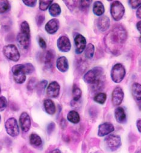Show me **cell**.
I'll list each match as a JSON object with an SVG mask.
<instances>
[{"mask_svg": "<svg viewBox=\"0 0 141 153\" xmlns=\"http://www.w3.org/2000/svg\"><path fill=\"white\" fill-rule=\"evenodd\" d=\"M74 42L76 45V53L77 54H82L86 47V39L82 34L76 35L74 38Z\"/></svg>", "mask_w": 141, "mask_h": 153, "instance_id": "cell-11", "label": "cell"}, {"mask_svg": "<svg viewBox=\"0 0 141 153\" xmlns=\"http://www.w3.org/2000/svg\"><path fill=\"white\" fill-rule=\"evenodd\" d=\"M131 94L133 98L137 101H141V85L134 83L131 86Z\"/></svg>", "mask_w": 141, "mask_h": 153, "instance_id": "cell-21", "label": "cell"}, {"mask_svg": "<svg viewBox=\"0 0 141 153\" xmlns=\"http://www.w3.org/2000/svg\"><path fill=\"white\" fill-rule=\"evenodd\" d=\"M0 121H1V116H0Z\"/></svg>", "mask_w": 141, "mask_h": 153, "instance_id": "cell-50", "label": "cell"}, {"mask_svg": "<svg viewBox=\"0 0 141 153\" xmlns=\"http://www.w3.org/2000/svg\"><path fill=\"white\" fill-rule=\"evenodd\" d=\"M105 12V9L103 4L99 1H96L94 3L93 6V13L98 16H102Z\"/></svg>", "mask_w": 141, "mask_h": 153, "instance_id": "cell-22", "label": "cell"}, {"mask_svg": "<svg viewBox=\"0 0 141 153\" xmlns=\"http://www.w3.org/2000/svg\"><path fill=\"white\" fill-rule=\"evenodd\" d=\"M19 124L22 130L24 132L29 131L31 127V119L29 114L26 113H22L19 117Z\"/></svg>", "mask_w": 141, "mask_h": 153, "instance_id": "cell-14", "label": "cell"}, {"mask_svg": "<svg viewBox=\"0 0 141 153\" xmlns=\"http://www.w3.org/2000/svg\"><path fill=\"white\" fill-rule=\"evenodd\" d=\"M59 21L57 19H52L50 20L45 25L46 31L50 34H55L59 30Z\"/></svg>", "mask_w": 141, "mask_h": 153, "instance_id": "cell-16", "label": "cell"}, {"mask_svg": "<svg viewBox=\"0 0 141 153\" xmlns=\"http://www.w3.org/2000/svg\"><path fill=\"white\" fill-rule=\"evenodd\" d=\"M136 27L137 30L139 31V32L141 34V21H139L137 24H136Z\"/></svg>", "mask_w": 141, "mask_h": 153, "instance_id": "cell-45", "label": "cell"}, {"mask_svg": "<svg viewBox=\"0 0 141 153\" xmlns=\"http://www.w3.org/2000/svg\"><path fill=\"white\" fill-rule=\"evenodd\" d=\"M60 89L59 84L57 82H53L47 87V94L50 98H57L59 95Z\"/></svg>", "mask_w": 141, "mask_h": 153, "instance_id": "cell-15", "label": "cell"}, {"mask_svg": "<svg viewBox=\"0 0 141 153\" xmlns=\"http://www.w3.org/2000/svg\"><path fill=\"white\" fill-rule=\"evenodd\" d=\"M47 85H48V82H47V81H46V80L41 81L39 83H38V86H37L38 94H41L44 93V90L45 89V88H46Z\"/></svg>", "mask_w": 141, "mask_h": 153, "instance_id": "cell-33", "label": "cell"}, {"mask_svg": "<svg viewBox=\"0 0 141 153\" xmlns=\"http://www.w3.org/2000/svg\"><path fill=\"white\" fill-rule=\"evenodd\" d=\"M0 94H1V88H0Z\"/></svg>", "mask_w": 141, "mask_h": 153, "instance_id": "cell-49", "label": "cell"}, {"mask_svg": "<svg viewBox=\"0 0 141 153\" xmlns=\"http://www.w3.org/2000/svg\"><path fill=\"white\" fill-rule=\"evenodd\" d=\"M7 105V101L4 97H0V111H2L6 109Z\"/></svg>", "mask_w": 141, "mask_h": 153, "instance_id": "cell-36", "label": "cell"}, {"mask_svg": "<svg viewBox=\"0 0 141 153\" xmlns=\"http://www.w3.org/2000/svg\"><path fill=\"white\" fill-rule=\"evenodd\" d=\"M115 117L117 121L120 124H124L127 121V115L124 109L121 107H118L115 109Z\"/></svg>", "mask_w": 141, "mask_h": 153, "instance_id": "cell-18", "label": "cell"}, {"mask_svg": "<svg viewBox=\"0 0 141 153\" xmlns=\"http://www.w3.org/2000/svg\"><path fill=\"white\" fill-rule=\"evenodd\" d=\"M111 13L112 18L115 21H120L125 13L124 6L119 1H114L111 6Z\"/></svg>", "mask_w": 141, "mask_h": 153, "instance_id": "cell-5", "label": "cell"}, {"mask_svg": "<svg viewBox=\"0 0 141 153\" xmlns=\"http://www.w3.org/2000/svg\"><path fill=\"white\" fill-rule=\"evenodd\" d=\"M53 1H40L39 9L42 11L47 10L49 7L52 4Z\"/></svg>", "mask_w": 141, "mask_h": 153, "instance_id": "cell-32", "label": "cell"}, {"mask_svg": "<svg viewBox=\"0 0 141 153\" xmlns=\"http://www.w3.org/2000/svg\"><path fill=\"white\" fill-rule=\"evenodd\" d=\"M67 119L73 124H78L80 121V117L79 113L75 110H71L68 113Z\"/></svg>", "mask_w": 141, "mask_h": 153, "instance_id": "cell-23", "label": "cell"}, {"mask_svg": "<svg viewBox=\"0 0 141 153\" xmlns=\"http://www.w3.org/2000/svg\"><path fill=\"white\" fill-rule=\"evenodd\" d=\"M80 8L83 10H86L89 9L92 1H80Z\"/></svg>", "mask_w": 141, "mask_h": 153, "instance_id": "cell-37", "label": "cell"}, {"mask_svg": "<svg viewBox=\"0 0 141 153\" xmlns=\"http://www.w3.org/2000/svg\"><path fill=\"white\" fill-rule=\"evenodd\" d=\"M124 97V94L122 89L119 86L116 87L112 94V102L113 105L115 106L119 105L122 103Z\"/></svg>", "mask_w": 141, "mask_h": 153, "instance_id": "cell-12", "label": "cell"}, {"mask_svg": "<svg viewBox=\"0 0 141 153\" xmlns=\"http://www.w3.org/2000/svg\"><path fill=\"white\" fill-rule=\"evenodd\" d=\"M3 54L6 57L13 62H18L20 59V54L17 47L12 44L4 47Z\"/></svg>", "mask_w": 141, "mask_h": 153, "instance_id": "cell-7", "label": "cell"}, {"mask_svg": "<svg viewBox=\"0 0 141 153\" xmlns=\"http://www.w3.org/2000/svg\"><path fill=\"white\" fill-rule=\"evenodd\" d=\"M54 59V53L52 50H49L45 54L44 57V62L47 66L51 68L53 66Z\"/></svg>", "mask_w": 141, "mask_h": 153, "instance_id": "cell-25", "label": "cell"}, {"mask_svg": "<svg viewBox=\"0 0 141 153\" xmlns=\"http://www.w3.org/2000/svg\"><path fill=\"white\" fill-rule=\"evenodd\" d=\"M45 21V16L43 15H39L36 17V22L38 25L41 26Z\"/></svg>", "mask_w": 141, "mask_h": 153, "instance_id": "cell-39", "label": "cell"}, {"mask_svg": "<svg viewBox=\"0 0 141 153\" xmlns=\"http://www.w3.org/2000/svg\"><path fill=\"white\" fill-rule=\"evenodd\" d=\"M115 130V127L112 124L110 123H104L98 127V135L100 137L107 136L112 133Z\"/></svg>", "mask_w": 141, "mask_h": 153, "instance_id": "cell-13", "label": "cell"}, {"mask_svg": "<svg viewBox=\"0 0 141 153\" xmlns=\"http://www.w3.org/2000/svg\"><path fill=\"white\" fill-rule=\"evenodd\" d=\"M107 46L112 53H118V48L127 40V33L125 29L120 25H116L106 36Z\"/></svg>", "mask_w": 141, "mask_h": 153, "instance_id": "cell-1", "label": "cell"}, {"mask_svg": "<svg viewBox=\"0 0 141 153\" xmlns=\"http://www.w3.org/2000/svg\"><path fill=\"white\" fill-rule=\"evenodd\" d=\"M136 126L138 131L141 133V120H139L137 121Z\"/></svg>", "mask_w": 141, "mask_h": 153, "instance_id": "cell-42", "label": "cell"}, {"mask_svg": "<svg viewBox=\"0 0 141 153\" xmlns=\"http://www.w3.org/2000/svg\"><path fill=\"white\" fill-rule=\"evenodd\" d=\"M107 95L105 93L103 92H99L98 94H96L94 97V101L100 104H104L106 101Z\"/></svg>", "mask_w": 141, "mask_h": 153, "instance_id": "cell-29", "label": "cell"}, {"mask_svg": "<svg viewBox=\"0 0 141 153\" xmlns=\"http://www.w3.org/2000/svg\"><path fill=\"white\" fill-rule=\"evenodd\" d=\"M84 81L92 86L105 82L103 69L100 67H95L88 71L83 76Z\"/></svg>", "mask_w": 141, "mask_h": 153, "instance_id": "cell-2", "label": "cell"}, {"mask_svg": "<svg viewBox=\"0 0 141 153\" xmlns=\"http://www.w3.org/2000/svg\"><path fill=\"white\" fill-rule=\"evenodd\" d=\"M38 85V81L36 78H31L29 80L27 84V89L30 91H33L37 88Z\"/></svg>", "mask_w": 141, "mask_h": 153, "instance_id": "cell-30", "label": "cell"}, {"mask_svg": "<svg viewBox=\"0 0 141 153\" xmlns=\"http://www.w3.org/2000/svg\"><path fill=\"white\" fill-rule=\"evenodd\" d=\"M22 2L25 6L30 7H33L36 6L37 1H36V0H27V1H23Z\"/></svg>", "mask_w": 141, "mask_h": 153, "instance_id": "cell-38", "label": "cell"}, {"mask_svg": "<svg viewBox=\"0 0 141 153\" xmlns=\"http://www.w3.org/2000/svg\"><path fill=\"white\" fill-rule=\"evenodd\" d=\"M57 45L59 50L63 53H67L71 48V44L67 36H60L57 42Z\"/></svg>", "mask_w": 141, "mask_h": 153, "instance_id": "cell-10", "label": "cell"}, {"mask_svg": "<svg viewBox=\"0 0 141 153\" xmlns=\"http://www.w3.org/2000/svg\"><path fill=\"white\" fill-rule=\"evenodd\" d=\"M5 128L9 135L12 137L18 136L19 134V128L16 120L14 118H9L5 123Z\"/></svg>", "mask_w": 141, "mask_h": 153, "instance_id": "cell-8", "label": "cell"}, {"mask_svg": "<svg viewBox=\"0 0 141 153\" xmlns=\"http://www.w3.org/2000/svg\"><path fill=\"white\" fill-rule=\"evenodd\" d=\"M17 41L24 49H28L30 44V29L27 21H24L20 26V31L17 36Z\"/></svg>", "mask_w": 141, "mask_h": 153, "instance_id": "cell-3", "label": "cell"}, {"mask_svg": "<svg viewBox=\"0 0 141 153\" xmlns=\"http://www.w3.org/2000/svg\"><path fill=\"white\" fill-rule=\"evenodd\" d=\"M136 153H141V149L140 150H139V151H137Z\"/></svg>", "mask_w": 141, "mask_h": 153, "instance_id": "cell-48", "label": "cell"}, {"mask_svg": "<svg viewBox=\"0 0 141 153\" xmlns=\"http://www.w3.org/2000/svg\"><path fill=\"white\" fill-rule=\"evenodd\" d=\"M60 124H61V127H62V128H65L66 127L67 124H66V122L65 119H62V121L60 122Z\"/></svg>", "mask_w": 141, "mask_h": 153, "instance_id": "cell-44", "label": "cell"}, {"mask_svg": "<svg viewBox=\"0 0 141 153\" xmlns=\"http://www.w3.org/2000/svg\"><path fill=\"white\" fill-rule=\"evenodd\" d=\"M97 27L101 31H105L110 27V19L105 16L99 17L97 21Z\"/></svg>", "mask_w": 141, "mask_h": 153, "instance_id": "cell-17", "label": "cell"}, {"mask_svg": "<svg viewBox=\"0 0 141 153\" xmlns=\"http://www.w3.org/2000/svg\"><path fill=\"white\" fill-rule=\"evenodd\" d=\"M30 143L31 145L34 146L39 147L42 145V140L39 135H38L37 134L33 133L30 136Z\"/></svg>", "mask_w": 141, "mask_h": 153, "instance_id": "cell-24", "label": "cell"}, {"mask_svg": "<svg viewBox=\"0 0 141 153\" xmlns=\"http://www.w3.org/2000/svg\"><path fill=\"white\" fill-rule=\"evenodd\" d=\"M49 13L51 16L53 17L58 16L61 13V8L57 3L52 4L49 7Z\"/></svg>", "mask_w": 141, "mask_h": 153, "instance_id": "cell-26", "label": "cell"}, {"mask_svg": "<svg viewBox=\"0 0 141 153\" xmlns=\"http://www.w3.org/2000/svg\"><path fill=\"white\" fill-rule=\"evenodd\" d=\"M44 106L45 110L46 112L50 114V115H53L56 113V105L54 102L50 99H47L44 102Z\"/></svg>", "mask_w": 141, "mask_h": 153, "instance_id": "cell-20", "label": "cell"}, {"mask_svg": "<svg viewBox=\"0 0 141 153\" xmlns=\"http://www.w3.org/2000/svg\"><path fill=\"white\" fill-rule=\"evenodd\" d=\"M38 42H39V46L43 48V49H45L47 48V44L45 41V40L43 39L42 37H39V39H38Z\"/></svg>", "mask_w": 141, "mask_h": 153, "instance_id": "cell-40", "label": "cell"}, {"mask_svg": "<svg viewBox=\"0 0 141 153\" xmlns=\"http://www.w3.org/2000/svg\"><path fill=\"white\" fill-rule=\"evenodd\" d=\"M56 66L59 71L62 72H66L69 69L68 61L65 56H61L57 60Z\"/></svg>", "mask_w": 141, "mask_h": 153, "instance_id": "cell-19", "label": "cell"}, {"mask_svg": "<svg viewBox=\"0 0 141 153\" xmlns=\"http://www.w3.org/2000/svg\"><path fill=\"white\" fill-rule=\"evenodd\" d=\"M136 16L141 19V6L138 8L136 12Z\"/></svg>", "mask_w": 141, "mask_h": 153, "instance_id": "cell-43", "label": "cell"}, {"mask_svg": "<svg viewBox=\"0 0 141 153\" xmlns=\"http://www.w3.org/2000/svg\"><path fill=\"white\" fill-rule=\"evenodd\" d=\"M49 153H62V152H61V151H60V149L56 148V149H54L51 151Z\"/></svg>", "mask_w": 141, "mask_h": 153, "instance_id": "cell-46", "label": "cell"}, {"mask_svg": "<svg viewBox=\"0 0 141 153\" xmlns=\"http://www.w3.org/2000/svg\"><path fill=\"white\" fill-rule=\"evenodd\" d=\"M95 47L92 44H89L85 48V57L87 59H91L94 55Z\"/></svg>", "mask_w": 141, "mask_h": 153, "instance_id": "cell-27", "label": "cell"}, {"mask_svg": "<svg viewBox=\"0 0 141 153\" xmlns=\"http://www.w3.org/2000/svg\"><path fill=\"white\" fill-rule=\"evenodd\" d=\"M55 128V124L54 123H51L47 127V131L49 134H51Z\"/></svg>", "mask_w": 141, "mask_h": 153, "instance_id": "cell-41", "label": "cell"}, {"mask_svg": "<svg viewBox=\"0 0 141 153\" xmlns=\"http://www.w3.org/2000/svg\"><path fill=\"white\" fill-rule=\"evenodd\" d=\"M139 42L141 44V36L139 37Z\"/></svg>", "mask_w": 141, "mask_h": 153, "instance_id": "cell-47", "label": "cell"}, {"mask_svg": "<svg viewBox=\"0 0 141 153\" xmlns=\"http://www.w3.org/2000/svg\"><path fill=\"white\" fill-rule=\"evenodd\" d=\"M10 7V4L7 0H0V13L6 12Z\"/></svg>", "mask_w": 141, "mask_h": 153, "instance_id": "cell-31", "label": "cell"}, {"mask_svg": "<svg viewBox=\"0 0 141 153\" xmlns=\"http://www.w3.org/2000/svg\"><path fill=\"white\" fill-rule=\"evenodd\" d=\"M125 74L126 71L125 67L121 63H117L112 68L111 76L112 81L114 83H119L124 80Z\"/></svg>", "mask_w": 141, "mask_h": 153, "instance_id": "cell-4", "label": "cell"}, {"mask_svg": "<svg viewBox=\"0 0 141 153\" xmlns=\"http://www.w3.org/2000/svg\"><path fill=\"white\" fill-rule=\"evenodd\" d=\"M105 144L110 150L115 151L121 145V137L118 135H109L105 139Z\"/></svg>", "mask_w": 141, "mask_h": 153, "instance_id": "cell-9", "label": "cell"}, {"mask_svg": "<svg viewBox=\"0 0 141 153\" xmlns=\"http://www.w3.org/2000/svg\"><path fill=\"white\" fill-rule=\"evenodd\" d=\"M12 71L13 75V79L16 83L22 84L26 80V74L24 70V65L19 64L15 65Z\"/></svg>", "mask_w": 141, "mask_h": 153, "instance_id": "cell-6", "label": "cell"}, {"mask_svg": "<svg viewBox=\"0 0 141 153\" xmlns=\"http://www.w3.org/2000/svg\"><path fill=\"white\" fill-rule=\"evenodd\" d=\"M24 70L26 74H31L34 71V67L31 63H26L24 65Z\"/></svg>", "mask_w": 141, "mask_h": 153, "instance_id": "cell-35", "label": "cell"}, {"mask_svg": "<svg viewBox=\"0 0 141 153\" xmlns=\"http://www.w3.org/2000/svg\"><path fill=\"white\" fill-rule=\"evenodd\" d=\"M128 4L132 9H136L141 6V0H130Z\"/></svg>", "mask_w": 141, "mask_h": 153, "instance_id": "cell-34", "label": "cell"}, {"mask_svg": "<svg viewBox=\"0 0 141 153\" xmlns=\"http://www.w3.org/2000/svg\"><path fill=\"white\" fill-rule=\"evenodd\" d=\"M82 92L81 89L76 85H74L73 88V97L75 101H78L82 97Z\"/></svg>", "mask_w": 141, "mask_h": 153, "instance_id": "cell-28", "label": "cell"}]
</instances>
